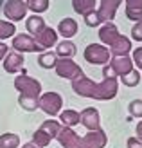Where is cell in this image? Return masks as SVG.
I'll return each mask as SVG.
<instances>
[{
  "label": "cell",
  "instance_id": "4fadbf2b",
  "mask_svg": "<svg viewBox=\"0 0 142 148\" xmlns=\"http://www.w3.org/2000/svg\"><path fill=\"white\" fill-rule=\"evenodd\" d=\"M24 56L22 53H16V51H13V53H7L4 56V71L9 72V74H16L20 72V69H24Z\"/></svg>",
  "mask_w": 142,
  "mask_h": 148
},
{
  "label": "cell",
  "instance_id": "52a82bcc",
  "mask_svg": "<svg viewBox=\"0 0 142 148\" xmlns=\"http://www.w3.org/2000/svg\"><path fill=\"white\" fill-rule=\"evenodd\" d=\"M13 49L16 51V53H41V51H45L31 34L13 36Z\"/></svg>",
  "mask_w": 142,
  "mask_h": 148
},
{
  "label": "cell",
  "instance_id": "5bb4252c",
  "mask_svg": "<svg viewBox=\"0 0 142 148\" xmlns=\"http://www.w3.org/2000/svg\"><path fill=\"white\" fill-rule=\"evenodd\" d=\"M119 36H121V33H119V29H117V25L113 22H104L101 25V29H99V40L108 47L119 38Z\"/></svg>",
  "mask_w": 142,
  "mask_h": 148
},
{
  "label": "cell",
  "instance_id": "f1b7e54d",
  "mask_svg": "<svg viewBox=\"0 0 142 148\" xmlns=\"http://www.w3.org/2000/svg\"><path fill=\"white\" fill-rule=\"evenodd\" d=\"M139 81H140V72L135 71V69L128 74H124V76H121V83L126 85V87H137Z\"/></svg>",
  "mask_w": 142,
  "mask_h": 148
},
{
  "label": "cell",
  "instance_id": "6da1fadb",
  "mask_svg": "<svg viewBox=\"0 0 142 148\" xmlns=\"http://www.w3.org/2000/svg\"><path fill=\"white\" fill-rule=\"evenodd\" d=\"M72 90L77 96H83V98L106 101V99H113L117 96L119 81H117V78L110 76V78H104L101 83H95V81H92L90 78L83 76V78L72 79Z\"/></svg>",
  "mask_w": 142,
  "mask_h": 148
},
{
  "label": "cell",
  "instance_id": "603a6c76",
  "mask_svg": "<svg viewBox=\"0 0 142 148\" xmlns=\"http://www.w3.org/2000/svg\"><path fill=\"white\" fill-rule=\"evenodd\" d=\"M59 128H61V123H58V121H54V119L43 121L41 127H40V130L43 132V134H47L50 139H56V134L59 132Z\"/></svg>",
  "mask_w": 142,
  "mask_h": 148
},
{
  "label": "cell",
  "instance_id": "836d02e7",
  "mask_svg": "<svg viewBox=\"0 0 142 148\" xmlns=\"http://www.w3.org/2000/svg\"><path fill=\"white\" fill-rule=\"evenodd\" d=\"M126 145H128V148H142V139H139V137H130Z\"/></svg>",
  "mask_w": 142,
  "mask_h": 148
},
{
  "label": "cell",
  "instance_id": "1f68e13d",
  "mask_svg": "<svg viewBox=\"0 0 142 148\" xmlns=\"http://www.w3.org/2000/svg\"><path fill=\"white\" fill-rule=\"evenodd\" d=\"M131 38L135 42H142V18L135 22V25L131 27Z\"/></svg>",
  "mask_w": 142,
  "mask_h": 148
},
{
  "label": "cell",
  "instance_id": "8992f818",
  "mask_svg": "<svg viewBox=\"0 0 142 148\" xmlns=\"http://www.w3.org/2000/svg\"><path fill=\"white\" fill-rule=\"evenodd\" d=\"M54 69H56V74L59 78H67V79H77V78L85 76L83 69L76 62H72L70 58H59L54 65Z\"/></svg>",
  "mask_w": 142,
  "mask_h": 148
},
{
  "label": "cell",
  "instance_id": "d4e9b609",
  "mask_svg": "<svg viewBox=\"0 0 142 148\" xmlns=\"http://www.w3.org/2000/svg\"><path fill=\"white\" fill-rule=\"evenodd\" d=\"M18 145H20V137L16 134L5 132V134L0 136V148H18Z\"/></svg>",
  "mask_w": 142,
  "mask_h": 148
},
{
  "label": "cell",
  "instance_id": "8fae6325",
  "mask_svg": "<svg viewBox=\"0 0 142 148\" xmlns=\"http://www.w3.org/2000/svg\"><path fill=\"white\" fill-rule=\"evenodd\" d=\"M79 123L83 125L86 130H99L101 128V117L99 110L94 107H88L79 112Z\"/></svg>",
  "mask_w": 142,
  "mask_h": 148
},
{
  "label": "cell",
  "instance_id": "484cf974",
  "mask_svg": "<svg viewBox=\"0 0 142 148\" xmlns=\"http://www.w3.org/2000/svg\"><path fill=\"white\" fill-rule=\"evenodd\" d=\"M14 33H16V27H14L13 22L0 18V42L11 38V36H14Z\"/></svg>",
  "mask_w": 142,
  "mask_h": 148
},
{
  "label": "cell",
  "instance_id": "9a60e30c",
  "mask_svg": "<svg viewBox=\"0 0 142 148\" xmlns=\"http://www.w3.org/2000/svg\"><path fill=\"white\" fill-rule=\"evenodd\" d=\"M130 53H131V40L124 34H121L110 45V54L111 56H128Z\"/></svg>",
  "mask_w": 142,
  "mask_h": 148
},
{
  "label": "cell",
  "instance_id": "3957f363",
  "mask_svg": "<svg viewBox=\"0 0 142 148\" xmlns=\"http://www.w3.org/2000/svg\"><path fill=\"white\" fill-rule=\"evenodd\" d=\"M14 88L20 92V96H29V98H40L41 94V83L27 74H20L14 78Z\"/></svg>",
  "mask_w": 142,
  "mask_h": 148
},
{
  "label": "cell",
  "instance_id": "4dcf8cb0",
  "mask_svg": "<svg viewBox=\"0 0 142 148\" xmlns=\"http://www.w3.org/2000/svg\"><path fill=\"white\" fill-rule=\"evenodd\" d=\"M85 24H86L88 27H97V25H101V20H99V16H97V11H95V9L90 11L88 14H85Z\"/></svg>",
  "mask_w": 142,
  "mask_h": 148
},
{
  "label": "cell",
  "instance_id": "5b68a950",
  "mask_svg": "<svg viewBox=\"0 0 142 148\" xmlns=\"http://www.w3.org/2000/svg\"><path fill=\"white\" fill-rule=\"evenodd\" d=\"M61 107H63V98L58 92L40 94V98H38V108H41L45 114L58 116L59 112H61Z\"/></svg>",
  "mask_w": 142,
  "mask_h": 148
},
{
  "label": "cell",
  "instance_id": "d6a6232c",
  "mask_svg": "<svg viewBox=\"0 0 142 148\" xmlns=\"http://www.w3.org/2000/svg\"><path fill=\"white\" fill-rule=\"evenodd\" d=\"M131 60H133V65H137V67L142 71V47H137L135 51H133Z\"/></svg>",
  "mask_w": 142,
  "mask_h": 148
},
{
  "label": "cell",
  "instance_id": "d6986e66",
  "mask_svg": "<svg viewBox=\"0 0 142 148\" xmlns=\"http://www.w3.org/2000/svg\"><path fill=\"white\" fill-rule=\"evenodd\" d=\"M126 16L133 22L142 18V0H126Z\"/></svg>",
  "mask_w": 142,
  "mask_h": 148
},
{
  "label": "cell",
  "instance_id": "f546056e",
  "mask_svg": "<svg viewBox=\"0 0 142 148\" xmlns=\"http://www.w3.org/2000/svg\"><path fill=\"white\" fill-rule=\"evenodd\" d=\"M128 110L133 117H142V99H133L128 105Z\"/></svg>",
  "mask_w": 142,
  "mask_h": 148
},
{
  "label": "cell",
  "instance_id": "ac0fdd59",
  "mask_svg": "<svg viewBox=\"0 0 142 148\" xmlns=\"http://www.w3.org/2000/svg\"><path fill=\"white\" fill-rule=\"evenodd\" d=\"M25 27H27V31L31 33V36L34 38V36L40 34L47 25H45V20H43L40 14H33V16H29L25 20Z\"/></svg>",
  "mask_w": 142,
  "mask_h": 148
},
{
  "label": "cell",
  "instance_id": "ffe728a7",
  "mask_svg": "<svg viewBox=\"0 0 142 148\" xmlns=\"http://www.w3.org/2000/svg\"><path fill=\"white\" fill-rule=\"evenodd\" d=\"M76 54V45L70 42V40H63L56 43V56L59 58H72Z\"/></svg>",
  "mask_w": 142,
  "mask_h": 148
},
{
  "label": "cell",
  "instance_id": "30bf717a",
  "mask_svg": "<svg viewBox=\"0 0 142 148\" xmlns=\"http://www.w3.org/2000/svg\"><path fill=\"white\" fill-rule=\"evenodd\" d=\"M56 139H58V143L63 148H83V145H81V137L69 127L59 128V132L56 134Z\"/></svg>",
  "mask_w": 142,
  "mask_h": 148
},
{
  "label": "cell",
  "instance_id": "4316f807",
  "mask_svg": "<svg viewBox=\"0 0 142 148\" xmlns=\"http://www.w3.org/2000/svg\"><path fill=\"white\" fill-rule=\"evenodd\" d=\"M27 9H31L33 14L45 13L49 9V0H27Z\"/></svg>",
  "mask_w": 142,
  "mask_h": 148
},
{
  "label": "cell",
  "instance_id": "83f0119b",
  "mask_svg": "<svg viewBox=\"0 0 142 148\" xmlns=\"http://www.w3.org/2000/svg\"><path fill=\"white\" fill-rule=\"evenodd\" d=\"M18 105L27 110V112H34L38 108V98H29V96H20L18 98Z\"/></svg>",
  "mask_w": 142,
  "mask_h": 148
},
{
  "label": "cell",
  "instance_id": "cb8c5ba5",
  "mask_svg": "<svg viewBox=\"0 0 142 148\" xmlns=\"http://www.w3.org/2000/svg\"><path fill=\"white\" fill-rule=\"evenodd\" d=\"M56 62H58V56H56V53H50V51L41 53L40 58H38V65L41 69H54Z\"/></svg>",
  "mask_w": 142,
  "mask_h": 148
},
{
  "label": "cell",
  "instance_id": "9c48e42d",
  "mask_svg": "<svg viewBox=\"0 0 142 148\" xmlns=\"http://www.w3.org/2000/svg\"><path fill=\"white\" fill-rule=\"evenodd\" d=\"M108 143V136L104 130H88V134L81 137L83 148H104Z\"/></svg>",
  "mask_w": 142,
  "mask_h": 148
},
{
  "label": "cell",
  "instance_id": "7c38bea8",
  "mask_svg": "<svg viewBox=\"0 0 142 148\" xmlns=\"http://www.w3.org/2000/svg\"><path fill=\"white\" fill-rule=\"evenodd\" d=\"M119 5H121V0H101V5L97 9V16H99L101 24L113 20Z\"/></svg>",
  "mask_w": 142,
  "mask_h": 148
},
{
  "label": "cell",
  "instance_id": "2e32d148",
  "mask_svg": "<svg viewBox=\"0 0 142 148\" xmlns=\"http://www.w3.org/2000/svg\"><path fill=\"white\" fill-rule=\"evenodd\" d=\"M34 40L38 42L43 49H49V47H54L58 43V33L54 31V29H50V27H45L40 34L34 36Z\"/></svg>",
  "mask_w": 142,
  "mask_h": 148
},
{
  "label": "cell",
  "instance_id": "d590c367",
  "mask_svg": "<svg viewBox=\"0 0 142 148\" xmlns=\"http://www.w3.org/2000/svg\"><path fill=\"white\" fill-rule=\"evenodd\" d=\"M137 137H139V139H142V119L137 123Z\"/></svg>",
  "mask_w": 142,
  "mask_h": 148
},
{
  "label": "cell",
  "instance_id": "ba28073f",
  "mask_svg": "<svg viewBox=\"0 0 142 148\" xmlns=\"http://www.w3.org/2000/svg\"><path fill=\"white\" fill-rule=\"evenodd\" d=\"M4 14L9 22H18L22 18H25L27 4L24 0H7L4 4Z\"/></svg>",
  "mask_w": 142,
  "mask_h": 148
},
{
  "label": "cell",
  "instance_id": "7402d4cb",
  "mask_svg": "<svg viewBox=\"0 0 142 148\" xmlns=\"http://www.w3.org/2000/svg\"><path fill=\"white\" fill-rule=\"evenodd\" d=\"M72 7L77 14H88L95 9V0H72Z\"/></svg>",
  "mask_w": 142,
  "mask_h": 148
},
{
  "label": "cell",
  "instance_id": "44dd1931",
  "mask_svg": "<svg viewBox=\"0 0 142 148\" xmlns=\"http://www.w3.org/2000/svg\"><path fill=\"white\" fill-rule=\"evenodd\" d=\"M59 123H61V127H69L72 128L74 125L79 123V112L76 110H63V112H59Z\"/></svg>",
  "mask_w": 142,
  "mask_h": 148
},
{
  "label": "cell",
  "instance_id": "7a4b0ae2",
  "mask_svg": "<svg viewBox=\"0 0 142 148\" xmlns=\"http://www.w3.org/2000/svg\"><path fill=\"white\" fill-rule=\"evenodd\" d=\"M133 71V60L130 56H111L110 62L103 67V76L104 78H121L124 74Z\"/></svg>",
  "mask_w": 142,
  "mask_h": 148
},
{
  "label": "cell",
  "instance_id": "8d00e7d4",
  "mask_svg": "<svg viewBox=\"0 0 142 148\" xmlns=\"http://www.w3.org/2000/svg\"><path fill=\"white\" fill-rule=\"evenodd\" d=\"M22 148H40V146H36V145H34V143L31 141V143H27V145H24V146H22Z\"/></svg>",
  "mask_w": 142,
  "mask_h": 148
},
{
  "label": "cell",
  "instance_id": "e575fe53",
  "mask_svg": "<svg viewBox=\"0 0 142 148\" xmlns=\"http://www.w3.org/2000/svg\"><path fill=\"white\" fill-rule=\"evenodd\" d=\"M5 54H7V45H5L4 42H0V62L4 60V56H5Z\"/></svg>",
  "mask_w": 142,
  "mask_h": 148
},
{
  "label": "cell",
  "instance_id": "277c9868",
  "mask_svg": "<svg viewBox=\"0 0 142 148\" xmlns=\"http://www.w3.org/2000/svg\"><path fill=\"white\" fill-rule=\"evenodd\" d=\"M83 54H85V60L92 65H106L111 58L110 49L103 43H90Z\"/></svg>",
  "mask_w": 142,
  "mask_h": 148
},
{
  "label": "cell",
  "instance_id": "e0dca14e",
  "mask_svg": "<svg viewBox=\"0 0 142 148\" xmlns=\"http://www.w3.org/2000/svg\"><path fill=\"white\" fill-rule=\"evenodd\" d=\"M58 33L67 40L72 38L74 34H77V22L74 18H63L58 25Z\"/></svg>",
  "mask_w": 142,
  "mask_h": 148
}]
</instances>
